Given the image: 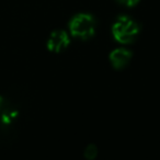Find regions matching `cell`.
Returning a JSON list of instances; mask_svg holds the SVG:
<instances>
[{"label": "cell", "instance_id": "3957f363", "mask_svg": "<svg viewBox=\"0 0 160 160\" xmlns=\"http://www.w3.org/2000/svg\"><path fill=\"white\" fill-rule=\"evenodd\" d=\"M69 36L65 31L57 30L52 32L47 40V48L54 53H60L69 45Z\"/></svg>", "mask_w": 160, "mask_h": 160}, {"label": "cell", "instance_id": "8992f818", "mask_svg": "<svg viewBox=\"0 0 160 160\" xmlns=\"http://www.w3.org/2000/svg\"><path fill=\"white\" fill-rule=\"evenodd\" d=\"M11 104V101L8 98H5V97L0 96V114L2 113L6 109H7L9 105Z\"/></svg>", "mask_w": 160, "mask_h": 160}, {"label": "cell", "instance_id": "277c9868", "mask_svg": "<svg viewBox=\"0 0 160 160\" xmlns=\"http://www.w3.org/2000/svg\"><path fill=\"white\" fill-rule=\"evenodd\" d=\"M132 52L126 48H116L110 54V60L115 69H123L129 64Z\"/></svg>", "mask_w": 160, "mask_h": 160}, {"label": "cell", "instance_id": "7a4b0ae2", "mask_svg": "<svg viewBox=\"0 0 160 160\" xmlns=\"http://www.w3.org/2000/svg\"><path fill=\"white\" fill-rule=\"evenodd\" d=\"M69 30L72 36L81 40L92 38L96 31V20L91 14L79 13L69 22Z\"/></svg>", "mask_w": 160, "mask_h": 160}, {"label": "cell", "instance_id": "52a82bcc", "mask_svg": "<svg viewBox=\"0 0 160 160\" xmlns=\"http://www.w3.org/2000/svg\"><path fill=\"white\" fill-rule=\"evenodd\" d=\"M118 1L120 3H122V5L127 6V7H133L136 3H138L139 0H118Z\"/></svg>", "mask_w": 160, "mask_h": 160}, {"label": "cell", "instance_id": "6da1fadb", "mask_svg": "<svg viewBox=\"0 0 160 160\" xmlns=\"http://www.w3.org/2000/svg\"><path fill=\"white\" fill-rule=\"evenodd\" d=\"M140 28L136 21L127 16L118 17L112 27V33L118 42L122 44H131L138 38Z\"/></svg>", "mask_w": 160, "mask_h": 160}, {"label": "cell", "instance_id": "5b68a950", "mask_svg": "<svg viewBox=\"0 0 160 160\" xmlns=\"http://www.w3.org/2000/svg\"><path fill=\"white\" fill-rule=\"evenodd\" d=\"M98 147L94 144H90L86 147L85 151H83V156L87 160H94L98 156Z\"/></svg>", "mask_w": 160, "mask_h": 160}]
</instances>
